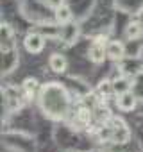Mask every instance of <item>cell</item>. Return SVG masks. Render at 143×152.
Here are the masks:
<instances>
[{
    "mask_svg": "<svg viewBox=\"0 0 143 152\" xmlns=\"http://www.w3.org/2000/svg\"><path fill=\"white\" fill-rule=\"evenodd\" d=\"M127 140H129V129L122 122H115V125H113V141L125 143Z\"/></svg>",
    "mask_w": 143,
    "mask_h": 152,
    "instance_id": "7",
    "label": "cell"
},
{
    "mask_svg": "<svg viewBox=\"0 0 143 152\" xmlns=\"http://www.w3.org/2000/svg\"><path fill=\"white\" fill-rule=\"evenodd\" d=\"M98 138H100L102 141H113V127H109V125L102 127V129L98 131Z\"/></svg>",
    "mask_w": 143,
    "mask_h": 152,
    "instance_id": "14",
    "label": "cell"
},
{
    "mask_svg": "<svg viewBox=\"0 0 143 152\" xmlns=\"http://www.w3.org/2000/svg\"><path fill=\"white\" fill-rule=\"evenodd\" d=\"M106 52H107V57L113 59V61H120L123 59L125 56V45L120 43V41H109L106 45Z\"/></svg>",
    "mask_w": 143,
    "mask_h": 152,
    "instance_id": "5",
    "label": "cell"
},
{
    "mask_svg": "<svg viewBox=\"0 0 143 152\" xmlns=\"http://www.w3.org/2000/svg\"><path fill=\"white\" fill-rule=\"evenodd\" d=\"M36 91H38V83H36V79H27V81L23 83V93H25V97H27V99H32V97L36 95Z\"/></svg>",
    "mask_w": 143,
    "mask_h": 152,
    "instance_id": "12",
    "label": "cell"
},
{
    "mask_svg": "<svg viewBox=\"0 0 143 152\" xmlns=\"http://www.w3.org/2000/svg\"><path fill=\"white\" fill-rule=\"evenodd\" d=\"M23 45H25V48H27L31 54H38V52H41L43 47H45V38H43L39 32H29V34L25 36V39H23Z\"/></svg>",
    "mask_w": 143,
    "mask_h": 152,
    "instance_id": "2",
    "label": "cell"
},
{
    "mask_svg": "<svg viewBox=\"0 0 143 152\" xmlns=\"http://www.w3.org/2000/svg\"><path fill=\"white\" fill-rule=\"evenodd\" d=\"M55 20H57V23L59 25H66L70 20H72V11H70V7L68 6H61V7H57L55 9Z\"/></svg>",
    "mask_w": 143,
    "mask_h": 152,
    "instance_id": "9",
    "label": "cell"
},
{
    "mask_svg": "<svg viewBox=\"0 0 143 152\" xmlns=\"http://www.w3.org/2000/svg\"><path fill=\"white\" fill-rule=\"evenodd\" d=\"M113 91H115L116 97L122 95V93H125V91H131V83H129V79H125V77L115 79V81H113Z\"/></svg>",
    "mask_w": 143,
    "mask_h": 152,
    "instance_id": "10",
    "label": "cell"
},
{
    "mask_svg": "<svg viewBox=\"0 0 143 152\" xmlns=\"http://www.w3.org/2000/svg\"><path fill=\"white\" fill-rule=\"evenodd\" d=\"M75 34H77V29H75L74 25H68V23H66V27H61V36H63L64 41H68V43L72 41V38H74Z\"/></svg>",
    "mask_w": 143,
    "mask_h": 152,
    "instance_id": "13",
    "label": "cell"
},
{
    "mask_svg": "<svg viewBox=\"0 0 143 152\" xmlns=\"http://www.w3.org/2000/svg\"><path fill=\"white\" fill-rule=\"evenodd\" d=\"M141 70H143V59H139L138 56H131L122 61V72L125 75H138Z\"/></svg>",
    "mask_w": 143,
    "mask_h": 152,
    "instance_id": "3",
    "label": "cell"
},
{
    "mask_svg": "<svg viewBox=\"0 0 143 152\" xmlns=\"http://www.w3.org/2000/svg\"><path fill=\"white\" fill-rule=\"evenodd\" d=\"M47 6H50L52 9H57L63 6V0H47Z\"/></svg>",
    "mask_w": 143,
    "mask_h": 152,
    "instance_id": "15",
    "label": "cell"
},
{
    "mask_svg": "<svg viewBox=\"0 0 143 152\" xmlns=\"http://www.w3.org/2000/svg\"><path fill=\"white\" fill-rule=\"evenodd\" d=\"M48 64H50V68H52L54 72L61 73V72L66 70V64H68V63H66V57H64V56H61V54H54V56L50 57Z\"/></svg>",
    "mask_w": 143,
    "mask_h": 152,
    "instance_id": "8",
    "label": "cell"
},
{
    "mask_svg": "<svg viewBox=\"0 0 143 152\" xmlns=\"http://www.w3.org/2000/svg\"><path fill=\"white\" fill-rule=\"evenodd\" d=\"M141 34H143V25H141L139 22H132V23H129L127 29H125V36H127L129 39H138Z\"/></svg>",
    "mask_w": 143,
    "mask_h": 152,
    "instance_id": "11",
    "label": "cell"
},
{
    "mask_svg": "<svg viewBox=\"0 0 143 152\" xmlns=\"http://www.w3.org/2000/svg\"><path fill=\"white\" fill-rule=\"evenodd\" d=\"M106 39L102 41V38H98L97 41H93V45L90 47V59L93 63H102L106 57H107V52H106Z\"/></svg>",
    "mask_w": 143,
    "mask_h": 152,
    "instance_id": "4",
    "label": "cell"
},
{
    "mask_svg": "<svg viewBox=\"0 0 143 152\" xmlns=\"http://www.w3.org/2000/svg\"><path fill=\"white\" fill-rule=\"evenodd\" d=\"M116 106H118L122 111H132V109L136 107V97H134V93L125 91V93L118 95V99H116Z\"/></svg>",
    "mask_w": 143,
    "mask_h": 152,
    "instance_id": "6",
    "label": "cell"
},
{
    "mask_svg": "<svg viewBox=\"0 0 143 152\" xmlns=\"http://www.w3.org/2000/svg\"><path fill=\"white\" fill-rule=\"evenodd\" d=\"M39 102H41L43 111L52 118H63L68 113V106H70L66 91L61 86H57L55 83H52L41 90Z\"/></svg>",
    "mask_w": 143,
    "mask_h": 152,
    "instance_id": "1",
    "label": "cell"
}]
</instances>
